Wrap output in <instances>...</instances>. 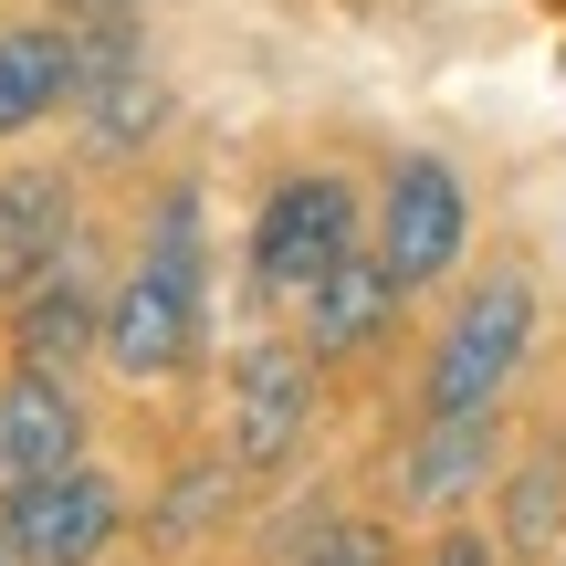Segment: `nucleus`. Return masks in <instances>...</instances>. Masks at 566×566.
Returning <instances> with one entry per match:
<instances>
[{
    "label": "nucleus",
    "mask_w": 566,
    "mask_h": 566,
    "mask_svg": "<svg viewBox=\"0 0 566 566\" xmlns=\"http://www.w3.org/2000/svg\"><path fill=\"white\" fill-rule=\"evenodd\" d=\"M200 336H210V242H200V189L179 179L147 210V242L126 263V283L105 294V367L137 388L189 378Z\"/></svg>",
    "instance_id": "obj_1"
},
{
    "label": "nucleus",
    "mask_w": 566,
    "mask_h": 566,
    "mask_svg": "<svg viewBox=\"0 0 566 566\" xmlns=\"http://www.w3.org/2000/svg\"><path fill=\"white\" fill-rule=\"evenodd\" d=\"M462 242H472V189H462V168L430 158V147L388 158V179H378V231H367V252L388 263V283H399V294L451 283Z\"/></svg>",
    "instance_id": "obj_4"
},
{
    "label": "nucleus",
    "mask_w": 566,
    "mask_h": 566,
    "mask_svg": "<svg viewBox=\"0 0 566 566\" xmlns=\"http://www.w3.org/2000/svg\"><path fill=\"white\" fill-rule=\"evenodd\" d=\"M283 566H399V535H388V514H325Z\"/></svg>",
    "instance_id": "obj_16"
},
{
    "label": "nucleus",
    "mask_w": 566,
    "mask_h": 566,
    "mask_svg": "<svg viewBox=\"0 0 566 566\" xmlns=\"http://www.w3.org/2000/svg\"><path fill=\"white\" fill-rule=\"evenodd\" d=\"M493 451H504L493 420H420L399 441V462H388V504L399 514H462L493 483Z\"/></svg>",
    "instance_id": "obj_10"
},
{
    "label": "nucleus",
    "mask_w": 566,
    "mask_h": 566,
    "mask_svg": "<svg viewBox=\"0 0 566 566\" xmlns=\"http://www.w3.org/2000/svg\"><path fill=\"white\" fill-rule=\"evenodd\" d=\"M315 378L325 367L304 357L294 336H252L231 357V472H283L315 430Z\"/></svg>",
    "instance_id": "obj_7"
},
{
    "label": "nucleus",
    "mask_w": 566,
    "mask_h": 566,
    "mask_svg": "<svg viewBox=\"0 0 566 566\" xmlns=\"http://www.w3.org/2000/svg\"><path fill=\"white\" fill-rule=\"evenodd\" d=\"M0 566H11V546H0Z\"/></svg>",
    "instance_id": "obj_19"
},
{
    "label": "nucleus",
    "mask_w": 566,
    "mask_h": 566,
    "mask_svg": "<svg viewBox=\"0 0 566 566\" xmlns=\"http://www.w3.org/2000/svg\"><path fill=\"white\" fill-rule=\"evenodd\" d=\"M535 357V273L493 263L451 294L441 336H430V367H420V420H493L504 388L525 378Z\"/></svg>",
    "instance_id": "obj_2"
},
{
    "label": "nucleus",
    "mask_w": 566,
    "mask_h": 566,
    "mask_svg": "<svg viewBox=\"0 0 566 566\" xmlns=\"http://www.w3.org/2000/svg\"><path fill=\"white\" fill-rule=\"evenodd\" d=\"M74 263V179L63 168H0V304Z\"/></svg>",
    "instance_id": "obj_11"
},
{
    "label": "nucleus",
    "mask_w": 566,
    "mask_h": 566,
    "mask_svg": "<svg viewBox=\"0 0 566 566\" xmlns=\"http://www.w3.org/2000/svg\"><path fill=\"white\" fill-rule=\"evenodd\" d=\"M63 105H74V32L63 21H11L0 32V147L32 137Z\"/></svg>",
    "instance_id": "obj_13"
},
{
    "label": "nucleus",
    "mask_w": 566,
    "mask_h": 566,
    "mask_svg": "<svg viewBox=\"0 0 566 566\" xmlns=\"http://www.w3.org/2000/svg\"><path fill=\"white\" fill-rule=\"evenodd\" d=\"M84 357H105V294L63 263V273H42L32 294L11 304V367L63 378V367H84Z\"/></svg>",
    "instance_id": "obj_12"
},
{
    "label": "nucleus",
    "mask_w": 566,
    "mask_h": 566,
    "mask_svg": "<svg viewBox=\"0 0 566 566\" xmlns=\"http://www.w3.org/2000/svg\"><path fill=\"white\" fill-rule=\"evenodd\" d=\"M357 242H367L357 231V189H346L336 168H294V179H273V200L252 210V294L304 304Z\"/></svg>",
    "instance_id": "obj_3"
},
{
    "label": "nucleus",
    "mask_w": 566,
    "mask_h": 566,
    "mask_svg": "<svg viewBox=\"0 0 566 566\" xmlns=\"http://www.w3.org/2000/svg\"><path fill=\"white\" fill-rule=\"evenodd\" d=\"M84 462V399L74 378H42V367H11L0 378V493L11 483H53V472Z\"/></svg>",
    "instance_id": "obj_9"
},
{
    "label": "nucleus",
    "mask_w": 566,
    "mask_h": 566,
    "mask_svg": "<svg viewBox=\"0 0 566 566\" xmlns=\"http://www.w3.org/2000/svg\"><path fill=\"white\" fill-rule=\"evenodd\" d=\"M231 514V462H189L179 483L158 493V514H147V535H158V546H189V535H210Z\"/></svg>",
    "instance_id": "obj_15"
},
{
    "label": "nucleus",
    "mask_w": 566,
    "mask_h": 566,
    "mask_svg": "<svg viewBox=\"0 0 566 566\" xmlns=\"http://www.w3.org/2000/svg\"><path fill=\"white\" fill-rule=\"evenodd\" d=\"M53 11H63V21H126L137 0H53Z\"/></svg>",
    "instance_id": "obj_18"
},
{
    "label": "nucleus",
    "mask_w": 566,
    "mask_h": 566,
    "mask_svg": "<svg viewBox=\"0 0 566 566\" xmlns=\"http://www.w3.org/2000/svg\"><path fill=\"white\" fill-rule=\"evenodd\" d=\"M420 566H504V556H493V535H472V525H441V546H430Z\"/></svg>",
    "instance_id": "obj_17"
},
{
    "label": "nucleus",
    "mask_w": 566,
    "mask_h": 566,
    "mask_svg": "<svg viewBox=\"0 0 566 566\" xmlns=\"http://www.w3.org/2000/svg\"><path fill=\"white\" fill-rule=\"evenodd\" d=\"M556 535H566V441H535L504 472V535H493V556H546Z\"/></svg>",
    "instance_id": "obj_14"
},
{
    "label": "nucleus",
    "mask_w": 566,
    "mask_h": 566,
    "mask_svg": "<svg viewBox=\"0 0 566 566\" xmlns=\"http://www.w3.org/2000/svg\"><path fill=\"white\" fill-rule=\"evenodd\" d=\"M399 304H409V294L388 283L378 252L357 242L336 273L315 283V294H304V336H294V346H304L315 367H357V357H378V346L399 336Z\"/></svg>",
    "instance_id": "obj_8"
},
{
    "label": "nucleus",
    "mask_w": 566,
    "mask_h": 566,
    "mask_svg": "<svg viewBox=\"0 0 566 566\" xmlns=\"http://www.w3.org/2000/svg\"><path fill=\"white\" fill-rule=\"evenodd\" d=\"M74 116H84V147H95V158H137V147L168 126V74L147 63L137 11L126 21H84V42H74Z\"/></svg>",
    "instance_id": "obj_5"
},
{
    "label": "nucleus",
    "mask_w": 566,
    "mask_h": 566,
    "mask_svg": "<svg viewBox=\"0 0 566 566\" xmlns=\"http://www.w3.org/2000/svg\"><path fill=\"white\" fill-rule=\"evenodd\" d=\"M116 535H126V493L95 462L0 493V546H11V566H105Z\"/></svg>",
    "instance_id": "obj_6"
}]
</instances>
